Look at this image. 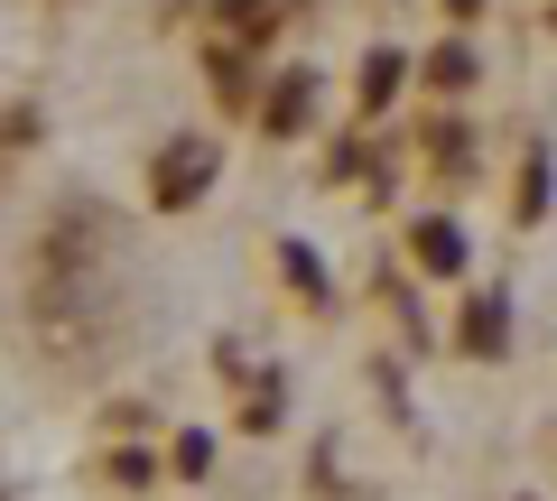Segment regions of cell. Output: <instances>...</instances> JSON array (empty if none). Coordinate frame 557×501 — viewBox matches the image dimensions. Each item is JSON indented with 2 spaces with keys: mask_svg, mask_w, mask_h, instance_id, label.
Here are the masks:
<instances>
[{
  "mask_svg": "<svg viewBox=\"0 0 557 501\" xmlns=\"http://www.w3.org/2000/svg\"><path fill=\"white\" fill-rule=\"evenodd\" d=\"M205 167H214L205 149H168V159H159V196H168V204H177V196H196V186H205Z\"/></svg>",
  "mask_w": 557,
  "mask_h": 501,
  "instance_id": "1",
  "label": "cell"
},
{
  "mask_svg": "<svg viewBox=\"0 0 557 501\" xmlns=\"http://www.w3.org/2000/svg\"><path fill=\"white\" fill-rule=\"evenodd\" d=\"M418 261H428V270H456V261H465L456 223H418Z\"/></svg>",
  "mask_w": 557,
  "mask_h": 501,
  "instance_id": "2",
  "label": "cell"
}]
</instances>
